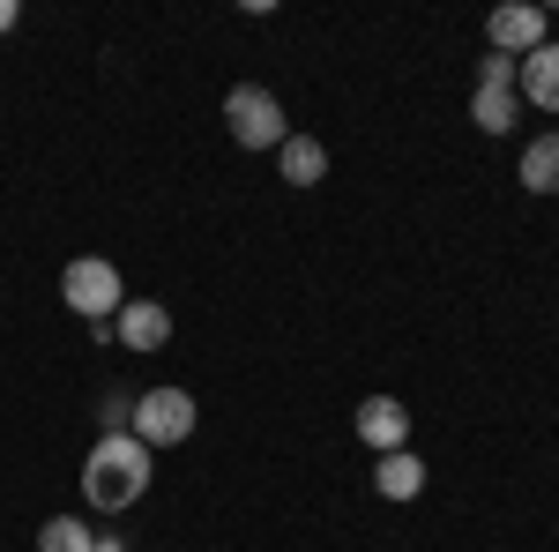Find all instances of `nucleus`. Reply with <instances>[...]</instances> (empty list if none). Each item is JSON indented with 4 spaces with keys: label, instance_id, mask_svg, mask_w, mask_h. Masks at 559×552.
Masks as SVG:
<instances>
[{
    "label": "nucleus",
    "instance_id": "nucleus-1",
    "mask_svg": "<svg viewBox=\"0 0 559 552\" xmlns=\"http://www.w3.org/2000/svg\"><path fill=\"white\" fill-rule=\"evenodd\" d=\"M150 448L134 433H97V448L83 456V501L97 515H128L142 493H150Z\"/></svg>",
    "mask_w": 559,
    "mask_h": 552
},
{
    "label": "nucleus",
    "instance_id": "nucleus-2",
    "mask_svg": "<svg viewBox=\"0 0 559 552\" xmlns=\"http://www.w3.org/2000/svg\"><path fill=\"white\" fill-rule=\"evenodd\" d=\"M60 298L83 314V321H120V306H128V284H120V269L105 255H75L60 269Z\"/></svg>",
    "mask_w": 559,
    "mask_h": 552
},
{
    "label": "nucleus",
    "instance_id": "nucleus-3",
    "mask_svg": "<svg viewBox=\"0 0 559 552\" xmlns=\"http://www.w3.org/2000/svg\"><path fill=\"white\" fill-rule=\"evenodd\" d=\"M224 128H231V142H239V150H284V134H292V120H284L276 90L239 83L231 97H224Z\"/></svg>",
    "mask_w": 559,
    "mask_h": 552
},
{
    "label": "nucleus",
    "instance_id": "nucleus-4",
    "mask_svg": "<svg viewBox=\"0 0 559 552\" xmlns=\"http://www.w3.org/2000/svg\"><path fill=\"white\" fill-rule=\"evenodd\" d=\"M194 425H202V411H194V396H187V388H150V396H134L128 433L157 456V448H179Z\"/></svg>",
    "mask_w": 559,
    "mask_h": 552
},
{
    "label": "nucleus",
    "instance_id": "nucleus-5",
    "mask_svg": "<svg viewBox=\"0 0 559 552\" xmlns=\"http://www.w3.org/2000/svg\"><path fill=\"white\" fill-rule=\"evenodd\" d=\"M485 38H492V52H508V60H530L537 45L552 38V15L530 8V0H508V8L485 15Z\"/></svg>",
    "mask_w": 559,
    "mask_h": 552
},
{
    "label": "nucleus",
    "instance_id": "nucleus-6",
    "mask_svg": "<svg viewBox=\"0 0 559 552\" xmlns=\"http://www.w3.org/2000/svg\"><path fill=\"white\" fill-rule=\"evenodd\" d=\"M358 441H366L373 456L411 448V411H403V396H358Z\"/></svg>",
    "mask_w": 559,
    "mask_h": 552
},
{
    "label": "nucleus",
    "instance_id": "nucleus-7",
    "mask_svg": "<svg viewBox=\"0 0 559 552\" xmlns=\"http://www.w3.org/2000/svg\"><path fill=\"white\" fill-rule=\"evenodd\" d=\"M515 97L537 105V113H559V45L545 38L530 60H515Z\"/></svg>",
    "mask_w": 559,
    "mask_h": 552
},
{
    "label": "nucleus",
    "instance_id": "nucleus-8",
    "mask_svg": "<svg viewBox=\"0 0 559 552\" xmlns=\"http://www.w3.org/2000/svg\"><path fill=\"white\" fill-rule=\"evenodd\" d=\"M112 337L128 343V351H165V343H173V314H165L157 298H128L120 321H112Z\"/></svg>",
    "mask_w": 559,
    "mask_h": 552
},
{
    "label": "nucleus",
    "instance_id": "nucleus-9",
    "mask_svg": "<svg viewBox=\"0 0 559 552\" xmlns=\"http://www.w3.org/2000/svg\"><path fill=\"white\" fill-rule=\"evenodd\" d=\"M276 172H284L292 187H321V179H329V150H321L313 134H284V150H276Z\"/></svg>",
    "mask_w": 559,
    "mask_h": 552
},
{
    "label": "nucleus",
    "instance_id": "nucleus-10",
    "mask_svg": "<svg viewBox=\"0 0 559 552\" xmlns=\"http://www.w3.org/2000/svg\"><path fill=\"white\" fill-rule=\"evenodd\" d=\"M373 485H381V501H418V493H426V463H418L411 448H395V456L373 463Z\"/></svg>",
    "mask_w": 559,
    "mask_h": 552
},
{
    "label": "nucleus",
    "instance_id": "nucleus-11",
    "mask_svg": "<svg viewBox=\"0 0 559 552\" xmlns=\"http://www.w3.org/2000/svg\"><path fill=\"white\" fill-rule=\"evenodd\" d=\"M471 120H477V134H508L522 120V97H515V90H500V83H477L471 90Z\"/></svg>",
    "mask_w": 559,
    "mask_h": 552
},
{
    "label": "nucleus",
    "instance_id": "nucleus-12",
    "mask_svg": "<svg viewBox=\"0 0 559 552\" xmlns=\"http://www.w3.org/2000/svg\"><path fill=\"white\" fill-rule=\"evenodd\" d=\"M522 187H530V195H559V134H537V142H530V150H522Z\"/></svg>",
    "mask_w": 559,
    "mask_h": 552
},
{
    "label": "nucleus",
    "instance_id": "nucleus-13",
    "mask_svg": "<svg viewBox=\"0 0 559 552\" xmlns=\"http://www.w3.org/2000/svg\"><path fill=\"white\" fill-rule=\"evenodd\" d=\"M90 538H97V530H83L75 515H52V522H38V552H90Z\"/></svg>",
    "mask_w": 559,
    "mask_h": 552
},
{
    "label": "nucleus",
    "instance_id": "nucleus-14",
    "mask_svg": "<svg viewBox=\"0 0 559 552\" xmlns=\"http://www.w3.org/2000/svg\"><path fill=\"white\" fill-rule=\"evenodd\" d=\"M477 83H500V90H515V60H508V52H485V60H477Z\"/></svg>",
    "mask_w": 559,
    "mask_h": 552
},
{
    "label": "nucleus",
    "instance_id": "nucleus-15",
    "mask_svg": "<svg viewBox=\"0 0 559 552\" xmlns=\"http://www.w3.org/2000/svg\"><path fill=\"white\" fill-rule=\"evenodd\" d=\"M15 23H23V8H15V0H0V38H8Z\"/></svg>",
    "mask_w": 559,
    "mask_h": 552
},
{
    "label": "nucleus",
    "instance_id": "nucleus-16",
    "mask_svg": "<svg viewBox=\"0 0 559 552\" xmlns=\"http://www.w3.org/2000/svg\"><path fill=\"white\" fill-rule=\"evenodd\" d=\"M90 552H128V538H90Z\"/></svg>",
    "mask_w": 559,
    "mask_h": 552
},
{
    "label": "nucleus",
    "instance_id": "nucleus-17",
    "mask_svg": "<svg viewBox=\"0 0 559 552\" xmlns=\"http://www.w3.org/2000/svg\"><path fill=\"white\" fill-rule=\"evenodd\" d=\"M552 45H559V23H552Z\"/></svg>",
    "mask_w": 559,
    "mask_h": 552
}]
</instances>
